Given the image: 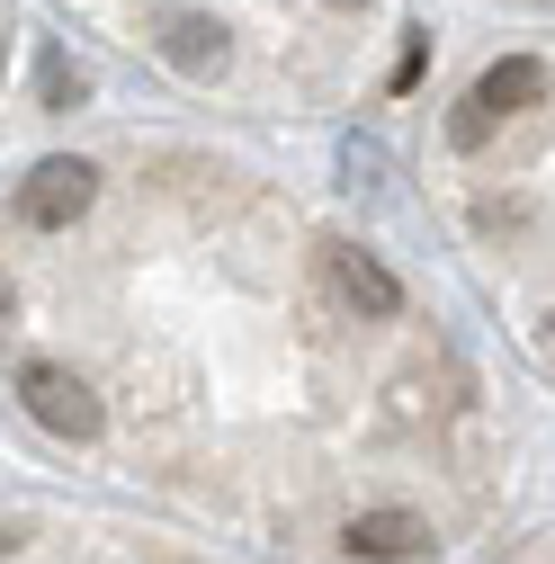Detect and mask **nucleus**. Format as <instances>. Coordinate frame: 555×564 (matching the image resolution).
I'll list each match as a JSON object with an SVG mask.
<instances>
[{
    "label": "nucleus",
    "instance_id": "obj_7",
    "mask_svg": "<svg viewBox=\"0 0 555 564\" xmlns=\"http://www.w3.org/2000/svg\"><path fill=\"white\" fill-rule=\"evenodd\" d=\"M36 99L45 108H81L90 99V73H81L73 54H36Z\"/></svg>",
    "mask_w": 555,
    "mask_h": 564
},
{
    "label": "nucleus",
    "instance_id": "obj_2",
    "mask_svg": "<svg viewBox=\"0 0 555 564\" xmlns=\"http://www.w3.org/2000/svg\"><path fill=\"white\" fill-rule=\"evenodd\" d=\"M90 197H99V171H90L81 153H54V162H36V171L19 180V225L73 234V225L90 216Z\"/></svg>",
    "mask_w": 555,
    "mask_h": 564
},
{
    "label": "nucleus",
    "instance_id": "obj_6",
    "mask_svg": "<svg viewBox=\"0 0 555 564\" xmlns=\"http://www.w3.org/2000/svg\"><path fill=\"white\" fill-rule=\"evenodd\" d=\"M340 546H350L359 564H403V555L431 546V520H422V511H359Z\"/></svg>",
    "mask_w": 555,
    "mask_h": 564
},
{
    "label": "nucleus",
    "instance_id": "obj_9",
    "mask_svg": "<svg viewBox=\"0 0 555 564\" xmlns=\"http://www.w3.org/2000/svg\"><path fill=\"white\" fill-rule=\"evenodd\" d=\"M537 340H546V349H555V314H546V323H537Z\"/></svg>",
    "mask_w": 555,
    "mask_h": 564
},
{
    "label": "nucleus",
    "instance_id": "obj_3",
    "mask_svg": "<svg viewBox=\"0 0 555 564\" xmlns=\"http://www.w3.org/2000/svg\"><path fill=\"white\" fill-rule=\"evenodd\" d=\"M19 403H28V421H45L54 440H99V394L63 359H28L19 368Z\"/></svg>",
    "mask_w": 555,
    "mask_h": 564
},
{
    "label": "nucleus",
    "instance_id": "obj_10",
    "mask_svg": "<svg viewBox=\"0 0 555 564\" xmlns=\"http://www.w3.org/2000/svg\"><path fill=\"white\" fill-rule=\"evenodd\" d=\"M323 10H359V0H323Z\"/></svg>",
    "mask_w": 555,
    "mask_h": 564
},
{
    "label": "nucleus",
    "instance_id": "obj_1",
    "mask_svg": "<svg viewBox=\"0 0 555 564\" xmlns=\"http://www.w3.org/2000/svg\"><path fill=\"white\" fill-rule=\"evenodd\" d=\"M529 108H546V63H537V54H502V63H483L475 90L457 99L448 144H457V153H483V144H493V126H502V117H529Z\"/></svg>",
    "mask_w": 555,
    "mask_h": 564
},
{
    "label": "nucleus",
    "instance_id": "obj_4",
    "mask_svg": "<svg viewBox=\"0 0 555 564\" xmlns=\"http://www.w3.org/2000/svg\"><path fill=\"white\" fill-rule=\"evenodd\" d=\"M323 269H331V288H340V305H350V314H368V323H394V314H403V278H394L377 251L331 242V251H323Z\"/></svg>",
    "mask_w": 555,
    "mask_h": 564
},
{
    "label": "nucleus",
    "instance_id": "obj_8",
    "mask_svg": "<svg viewBox=\"0 0 555 564\" xmlns=\"http://www.w3.org/2000/svg\"><path fill=\"white\" fill-rule=\"evenodd\" d=\"M340 171H350V180H377V171H385V144H368V134H350V153H340Z\"/></svg>",
    "mask_w": 555,
    "mask_h": 564
},
{
    "label": "nucleus",
    "instance_id": "obj_5",
    "mask_svg": "<svg viewBox=\"0 0 555 564\" xmlns=\"http://www.w3.org/2000/svg\"><path fill=\"white\" fill-rule=\"evenodd\" d=\"M162 63L188 73V82H216L225 63H233V36L206 19V10H171V19H162Z\"/></svg>",
    "mask_w": 555,
    "mask_h": 564
}]
</instances>
